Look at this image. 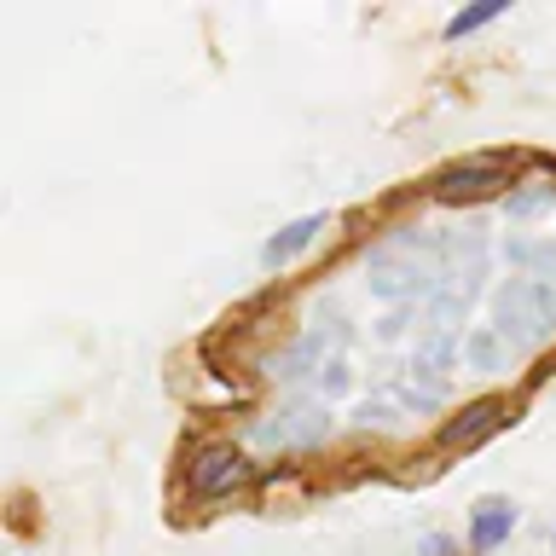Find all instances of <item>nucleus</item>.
<instances>
[{"label": "nucleus", "mask_w": 556, "mask_h": 556, "mask_svg": "<svg viewBox=\"0 0 556 556\" xmlns=\"http://www.w3.org/2000/svg\"><path fill=\"white\" fill-rule=\"evenodd\" d=\"M250 481V458H243L238 446H203L198 458H191V493L198 498H220V493H232V486Z\"/></svg>", "instance_id": "1"}, {"label": "nucleus", "mask_w": 556, "mask_h": 556, "mask_svg": "<svg viewBox=\"0 0 556 556\" xmlns=\"http://www.w3.org/2000/svg\"><path fill=\"white\" fill-rule=\"evenodd\" d=\"M498 186H504V156H476V163H458L434 180L441 198H486V191H498Z\"/></svg>", "instance_id": "2"}, {"label": "nucleus", "mask_w": 556, "mask_h": 556, "mask_svg": "<svg viewBox=\"0 0 556 556\" xmlns=\"http://www.w3.org/2000/svg\"><path fill=\"white\" fill-rule=\"evenodd\" d=\"M516 533V504L510 498H481L476 516H469V551H498L504 539Z\"/></svg>", "instance_id": "3"}, {"label": "nucleus", "mask_w": 556, "mask_h": 556, "mask_svg": "<svg viewBox=\"0 0 556 556\" xmlns=\"http://www.w3.org/2000/svg\"><path fill=\"white\" fill-rule=\"evenodd\" d=\"M498 424H504V400H476V406H464L441 429V446H476L481 434H493Z\"/></svg>", "instance_id": "4"}, {"label": "nucleus", "mask_w": 556, "mask_h": 556, "mask_svg": "<svg viewBox=\"0 0 556 556\" xmlns=\"http://www.w3.org/2000/svg\"><path fill=\"white\" fill-rule=\"evenodd\" d=\"M319 232H325V215H302V220L278 226V232L267 238V250H261V261H267V267H278V261H290L295 250H307Z\"/></svg>", "instance_id": "5"}, {"label": "nucleus", "mask_w": 556, "mask_h": 556, "mask_svg": "<svg viewBox=\"0 0 556 556\" xmlns=\"http://www.w3.org/2000/svg\"><path fill=\"white\" fill-rule=\"evenodd\" d=\"M498 12H504V0H481V7H469V12H458V17H446V35H452V41H458V35H469V29L493 24Z\"/></svg>", "instance_id": "6"}]
</instances>
